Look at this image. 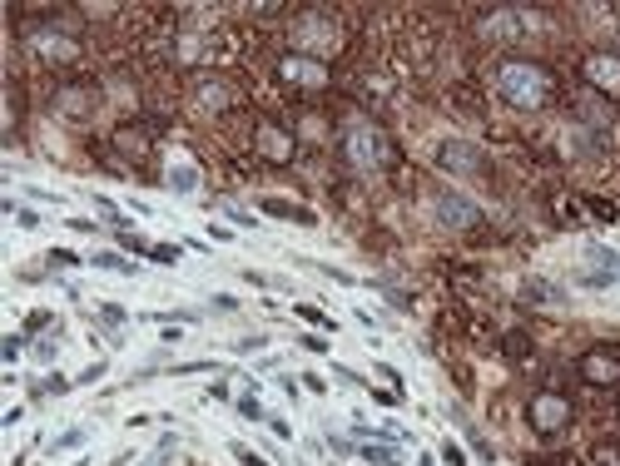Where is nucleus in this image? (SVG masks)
I'll return each mask as SVG.
<instances>
[{"label":"nucleus","mask_w":620,"mask_h":466,"mask_svg":"<svg viewBox=\"0 0 620 466\" xmlns=\"http://www.w3.org/2000/svg\"><path fill=\"white\" fill-rule=\"evenodd\" d=\"M492 80H497V95H502L512 110H521V115H541V110H551V105L566 95L551 65H541V60H521V55L502 60Z\"/></svg>","instance_id":"obj_1"},{"label":"nucleus","mask_w":620,"mask_h":466,"mask_svg":"<svg viewBox=\"0 0 620 466\" xmlns=\"http://www.w3.org/2000/svg\"><path fill=\"white\" fill-rule=\"evenodd\" d=\"M337 149H342V164L357 169V174H382V169H397V139L367 115H352L337 134Z\"/></svg>","instance_id":"obj_2"},{"label":"nucleus","mask_w":620,"mask_h":466,"mask_svg":"<svg viewBox=\"0 0 620 466\" xmlns=\"http://www.w3.org/2000/svg\"><path fill=\"white\" fill-rule=\"evenodd\" d=\"M283 40H288V50H293V55H308V60L332 65V55L347 45V30L337 25V15H332V10H322V5H303V10L288 20Z\"/></svg>","instance_id":"obj_3"},{"label":"nucleus","mask_w":620,"mask_h":466,"mask_svg":"<svg viewBox=\"0 0 620 466\" xmlns=\"http://www.w3.org/2000/svg\"><path fill=\"white\" fill-rule=\"evenodd\" d=\"M571 422H576V407H571V397H566V392H556V387L531 392V402H526V427H531L536 437L556 442V437H566V432H571Z\"/></svg>","instance_id":"obj_4"},{"label":"nucleus","mask_w":620,"mask_h":466,"mask_svg":"<svg viewBox=\"0 0 620 466\" xmlns=\"http://www.w3.org/2000/svg\"><path fill=\"white\" fill-rule=\"evenodd\" d=\"M273 80L283 85V90H293V95H322V90H332V65H322V60H308V55H278V65H273Z\"/></svg>","instance_id":"obj_5"},{"label":"nucleus","mask_w":620,"mask_h":466,"mask_svg":"<svg viewBox=\"0 0 620 466\" xmlns=\"http://www.w3.org/2000/svg\"><path fill=\"white\" fill-rule=\"evenodd\" d=\"M298 134L288 129V124H278V119H253V154L263 159V164H278V169H288L293 159H298Z\"/></svg>","instance_id":"obj_6"},{"label":"nucleus","mask_w":620,"mask_h":466,"mask_svg":"<svg viewBox=\"0 0 620 466\" xmlns=\"http://www.w3.org/2000/svg\"><path fill=\"white\" fill-rule=\"evenodd\" d=\"M576 377L596 392H616L620 387V343H601V348L576 357Z\"/></svg>","instance_id":"obj_7"},{"label":"nucleus","mask_w":620,"mask_h":466,"mask_svg":"<svg viewBox=\"0 0 620 466\" xmlns=\"http://www.w3.org/2000/svg\"><path fill=\"white\" fill-rule=\"evenodd\" d=\"M581 80L591 95H601L606 105H620V50H591L581 60Z\"/></svg>","instance_id":"obj_8"},{"label":"nucleus","mask_w":620,"mask_h":466,"mask_svg":"<svg viewBox=\"0 0 620 466\" xmlns=\"http://www.w3.org/2000/svg\"><path fill=\"white\" fill-rule=\"evenodd\" d=\"M432 219H437L442 229H452V233H477L482 229V209H477L467 194H457V189L432 194Z\"/></svg>","instance_id":"obj_9"},{"label":"nucleus","mask_w":620,"mask_h":466,"mask_svg":"<svg viewBox=\"0 0 620 466\" xmlns=\"http://www.w3.org/2000/svg\"><path fill=\"white\" fill-rule=\"evenodd\" d=\"M437 169H447V174H487V149H477L467 139H447L437 149Z\"/></svg>","instance_id":"obj_10"},{"label":"nucleus","mask_w":620,"mask_h":466,"mask_svg":"<svg viewBox=\"0 0 620 466\" xmlns=\"http://www.w3.org/2000/svg\"><path fill=\"white\" fill-rule=\"evenodd\" d=\"M154 134H159V119H124V124L114 129V149H119L124 159H144V154L154 149Z\"/></svg>","instance_id":"obj_11"},{"label":"nucleus","mask_w":620,"mask_h":466,"mask_svg":"<svg viewBox=\"0 0 620 466\" xmlns=\"http://www.w3.org/2000/svg\"><path fill=\"white\" fill-rule=\"evenodd\" d=\"M95 105H100V95L90 85H60L55 90V115L60 119H90Z\"/></svg>","instance_id":"obj_12"},{"label":"nucleus","mask_w":620,"mask_h":466,"mask_svg":"<svg viewBox=\"0 0 620 466\" xmlns=\"http://www.w3.org/2000/svg\"><path fill=\"white\" fill-rule=\"evenodd\" d=\"M194 100H199L204 110H213V115H218V110H233V85L218 80V75H208V80L194 85Z\"/></svg>","instance_id":"obj_13"},{"label":"nucleus","mask_w":620,"mask_h":466,"mask_svg":"<svg viewBox=\"0 0 620 466\" xmlns=\"http://www.w3.org/2000/svg\"><path fill=\"white\" fill-rule=\"evenodd\" d=\"M447 100L457 105V115H467V119H482V115H487V110H482V95H477L472 85H452V90H447Z\"/></svg>","instance_id":"obj_14"},{"label":"nucleus","mask_w":620,"mask_h":466,"mask_svg":"<svg viewBox=\"0 0 620 466\" xmlns=\"http://www.w3.org/2000/svg\"><path fill=\"white\" fill-rule=\"evenodd\" d=\"M263 214H273V219H293V224H317V214H312V209L288 204V199H263Z\"/></svg>","instance_id":"obj_15"},{"label":"nucleus","mask_w":620,"mask_h":466,"mask_svg":"<svg viewBox=\"0 0 620 466\" xmlns=\"http://www.w3.org/2000/svg\"><path fill=\"white\" fill-rule=\"evenodd\" d=\"M581 209H586L581 199H566V194L551 199V219H556L561 229H576V224H581Z\"/></svg>","instance_id":"obj_16"},{"label":"nucleus","mask_w":620,"mask_h":466,"mask_svg":"<svg viewBox=\"0 0 620 466\" xmlns=\"http://www.w3.org/2000/svg\"><path fill=\"white\" fill-rule=\"evenodd\" d=\"M502 352H507V362H531V338L526 333H502Z\"/></svg>","instance_id":"obj_17"},{"label":"nucleus","mask_w":620,"mask_h":466,"mask_svg":"<svg viewBox=\"0 0 620 466\" xmlns=\"http://www.w3.org/2000/svg\"><path fill=\"white\" fill-rule=\"evenodd\" d=\"M586 258H591V263H601V273H611V278L620 283V253H616V248H606V243H591V248H586Z\"/></svg>","instance_id":"obj_18"},{"label":"nucleus","mask_w":620,"mask_h":466,"mask_svg":"<svg viewBox=\"0 0 620 466\" xmlns=\"http://www.w3.org/2000/svg\"><path fill=\"white\" fill-rule=\"evenodd\" d=\"M60 392H70V382L60 377V372H50V377H35V387H30V397L40 402V397H60Z\"/></svg>","instance_id":"obj_19"},{"label":"nucleus","mask_w":620,"mask_h":466,"mask_svg":"<svg viewBox=\"0 0 620 466\" xmlns=\"http://www.w3.org/2000/svg\"><path fill=\"white\" fill-rule=\"evenodd\" d=\"M581 204H586V214H591V219H601V224H616V214H620L611 199H596V194H586Z\"/></svg>","instance_id":"obj_20"},{"label":"nucleus","mask_w":620,"mask_h":466,"mask_svg":"<svg viewBox=\"0 0 620 466\" xmlns=\"http://www.w3.org/2000/svg\"><path fill=\"white\" fill-rule=\"evenodd\" d=\"M90 263H95V268H104V273H139V268H134L124 253H95Z\"/></svg>","instance_id":"obj_21"},{"label":"nucleus","mask_w":620,"mask_h":466,"mask_svg":"<svg viewBox=\"0 0 620 466\" xmlns=\"http://www.w3.org/2000/svg\"><path fill=\"white\" fill-rule=\"evenodd\" d=\"M174 452H179V437H164V442L144 457V466H169V462H174Z\"/></svg>","instance_id":"obj_22"},{"label":"nucleus","mask_w":620,"mask_h":466,"mask_svg":"<svg viewBox=\"0 0 620 466\" xmlns=\"http://www.w3.org/2000/svg\"><path fill=\"white\" fill-rule=\"evenodd\" d=\"M521 298H531V303H561V288H551V283H526Z\"/></svg>","instance_id":"obj_23"},{"label":"nucleus","mask_w":620,"mask_h":466,"mask_svg":"<svg viewBox=\"0 0 620 466\" xmlns=\"http://www.w3.org/2000/svg\"><path fill=\"white\" fill-rule=\"evenodd\" d=\"M298 318H303V323H312V328H322V333H332V318H327L317 303H298Z\"/></svg>","instance_id":"obj_24"},{"label":"nucleus","mask_w":620,"mask_h":466,"mask_svg":"<svg viewBox=\"0 0 620 466\" xmlns=\"http://www.w3.org/2000/svg\"><path fill=\"white\" fill-rule=\"evenodd\" d=\"M169 184H174L179 194H194V189H199V169H169Z\"/></svg>","instance_id":"obj_25"},{"label":"nucleus","mask_w":620,"mask_h":466,"mask_svg":"<svg viewBox=\"0 0 620 466\" xmlns=\"http://www.w3.org/2000/svg\"><path fill=\"white\" fill-rule=\"evenodd\" d=\"M124 318H129V313H124L119 303H100V323L104 328H124Z\"/></svg>","instance_id":"obj_26"},{"label":"nucleus","mask_w":620,"mask_h":466,"mask_svg":"<svg viewBox=\"0 0 620 466\" xmlns=\"http://www.w3.org/2000/svg\"><path fill=\"white\" fill-rule=\"evenodd\" d=\"M20 352H25V338H20V333H5V338H0V357H5V362H15Z\"/></svg>","instance_id":"obj_27"},{"label":"nucleus","mask_w":620,"mask_h":466,"mask_svg":"<svg viewBox=\"0 0 620 466\" xmlns=\"http://www.w3.org/2000/svg\"><path fill=\"white\" fill-rule=\"evenodd\" d=\"M30 352H35V362H40V367H50V362H55V352H60V343H55V338H40Z\"/></svg>","instance_id":"obj_28"},{"label":"nucleus","mask_w":620,"mask_h":466,"mask_svg":"<svg viewBox=\"0 0 620 466\" xmlns=\"http://www.w3.org/2000/svg\"><path fill=\"white\" fill-rule=\"evenodd\" d=\"M169 318H174V323H199V313H194V308H169V313H154V323H169Z\"/></svg>","instance_id":"obj_29"},{"label":"nucleus","mask_w":620,"mask_h":466,"mask_svg":"<svg viewBox=\"0 0 620 466\" xmlns=\"http://www.w3.org/2000/svg\"><path fill=\"white\" fill-rule=\"evenodd\" d=\"M149 258H154V263H179V248H174V243H154Z\"/></svg>","instance_id":"obj_30"},{"label":"nucleus","mask_w":620,"mask_h":466,"mask_svg":"<svg viewBox=\"0 0 620 466\" xmlns=\"http://www.w3.org/2000/svg\"><path fill=\"white\" fill-rule=\"evenodd\" d=\"M596 466H620V447L601 442V447H596Z\"/></svg>","instance_id":"obj_31"},{"label":"nucleus","mask_w":620,"mask_h":466,"mask_svg":"<svg viewBox=\"0 0 620 466\" xmlns=\"http://www.w3.org/2000/svg\"><path fill=\"white\" fill-rule=\"evenodd\" d=\"M233 457H238V466H268L263 457H258V452H248L243 442H233Z\"/></svg>","instance_id":"obj_32"},{"label":"nucleus","mask_w":620,"mask_h":466,"mask_svg":"<svg viewBox=\"0 0 620 466\" xmlns=\"http://www.w3.org/2000/svg\"><path fill=\"white\" fill-rule=\"evenodd\" d=\"M208 308H213V313H238V298H228V293H213V298H208Z\"/></svg>","instance_id":"obj_33"},{"label":"nucleus","mask_w":620,"mask_h":466,"mask_svg":"<svg viewBox=\"0 0 620 466\" xmlns=\"http://www.w3.org/2000/svg\"><path fill=\"white\" fill-rule=\"evenodd\" d=\"M85 437H90L85 427H80V432H65V437L55 442V452H70V447H85Z\"/></svg>","instance_id":"obj_34"},{"label":"nucleus","mask_w":620,"mask_h":466,"mask_svg":"<svg viewBox=\"0 0 620 466\" xmlns=\"http://www.w3.org/2000/svg\"><path fill=\"white\" fill-rule=\"evenodd\" d=\"M526 466H576L571 457H551V452H541V457H526Z\"/></svg>","instance_id":"obj_35"},{"label":"nucleus","mask_w":620,"mask_h":466,"mask_svg":"<svg viewBox=\"0 0 620 466\" xmlns=\"http://www.w3.org/2000/svg\"><path fill=\"white\" fill-rule=\"evenodd\" d=\"M238 412H243V417H253V422L263 417V407H258V397H253V392H248V397H238Z\"/></svg>","instance_id":"obj_36"},{"label":"nucleus","mask_w":620,"mask_h":466,"mask_svg":"<svg viewBox=\"0 0 620 466\" xmlns=\"http://www.w3.org/2000/svg\"><path fill=\"white\" fill-rule=\"evenodd\" d=\"M362 462H382V466H392V452H387V447H362Z\"/></svg>","instance_id":"obj_37"},{"label":"nucleus","mask_w":620,"mask_h":466,"mask_svg":"<svg viewBox=\"0 0 620 466\" xmlns=\"http://www.w3.org/2000/svg\"><path fill=\"white\" fill-rule=\"evenodd\" d=\"M228 219H233V224H238V229H258V219H253V214H248V209H228Z\"/></svg>","instance_id":"obj_38"},{"label":"nucleus","mask_w":620,"mask_h":466,"mask_svg":"<svg viewBox=\"0 0 620 466\" xmlns=\"http://www.w3.org/2000/svg\"><path fill=\"white\" fill-rule=\"evenodd\" d=\"M100 377H104V362H90V367L80 372V387H90V382H100Z\"/></svg>","instance_id":"obj_39"},{"label":"nucleus","mask_w":620,"mask_h":466,"mask_svg":"<svg viewBox=\"0 0 620 466\" xmlns=\"http://www.w3.org/2000/svg\"><path fill=\"white\" fill-rule=\"evenodd\" d=\"M372 397H377L382 407H397V402H402V392H387V387H372Z\"/></svg>","instance_id":"obj_40"},{"label":"nucleus","mask_w":620,"mask_h":466,"mask_svg":"<svg viewBox=\"0 0 620 466\" xmlns=\"http://www.w3.org/2000/svg\"><path fill=\"white\" fill-rule=\"evenodd\" d=\"M268 432H273V437H283V442H288V437H293V427H288V422H283V417H268Z\"/></svg>","instance_id":"obj_41"},{"label":"nucleus","mask_w":620,"mask_h":466,"mask_svg":"<svg viewBox=\"0 0 620 466\" xmlns=\"http://www.w3.org/2000/svg\"><path fill=\"white\" fill-rule=\"evenodd\" d=\"M442 462H447V466H462L467 457H462V447H452V442H447V447H442Z\"/></svg>","instance_id":"obj_42"},{"label":"nucleus","mask_w":620,"mask_h":466,"mask_svg":"<svg viewBox=\"0 0 620 466\" xmlns=\"http://www.w3.org/2000/svg\"><path fill=\"white\" fill-rule=\"evenodd\" d=\"M174 372H184V377H189V372H213V362H179Z\"/></svg>","instance_id":"obj_43"},{"label":"nucleus","mask_w":620,"mask_h":466,"mask_svg":"<svg viewBox=\"0 0 620 466\" xmlns=\"http://www.w3.org/2000/svg\"><path fill=\"white\" fill-rule=\"evenodd\" d=\"M303 387H308V392H317V397H322V392H327V382H322V377H317V372H308V377H303Z\"/></svg>","instance_id":"obj_44"},{"label":"nucleus","mask_w":620,"mask_h":466,"mask_svg":"<svg viewBox=\"0 0 620 466\" xmlns=\"http://www.w3.org/2000/svg\"><path fill=\"white\" fill-rule=\"evenodd\" d=\"M30 333H40V328H50V313H30V323H25Z\"/></svg>","instance_id":"obj_45"},{"label":"nucleus","mask_w":620,"mask_h":466,"mask_svg":"<svg viewBox=\"0 0 620 466\" xmlns=\"http://www.w3.org/2000/svg\"><path fill=\"white\" fill-rule=\"evenodd\" d=\"M70 229H75V233H100V224H90V219H70Z\"/></svg>","instance_id":"obj_46"},{"label":"nucleus","mask_w":620,"mask_h":466,"mask_svg":"<svg viewBox=\"0 0 620 466\" xmlns=\"http://www.w3.org/2000/svg\"><path fill=\"white\" fill-rule=\"evenodd\" d=\"M303 348H308V352H327V338H312V333H308V338H303Z\"/></svg>","instance_id":"obj_47"}]
</instances>
